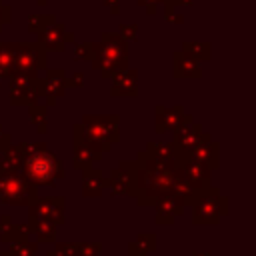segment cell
<instances>
[{
  "mask_svg": "<svg viewBox=\"0 0 256 256\" xmlns=\"http://www.w3.org/2000/svg\"><path fill=\"white\" fill-rule=\"evenodd\" d=\"M134 176H136L134 198L140 206H152L156 198L164 194H172L174 164L158 162L142 150L134 160Z\"/></svg>",
  "mask_w": 256,
  "mask_h": 256,
  "instance_id": "6da1fadb",
  "label": "cell"
},
{
  "mask_svg": "<svg viewBox=\"0 0 256 256\" xmlns=\"http://www.w3.org/2000/svg\"><path fill=\"white\" fill-rule=\"evenodd\" d=\"M22 148V172L38 186H54L66 176L58 156L46 146V142H20Z\"/></svg>",
  "mask_w": 256,
  "mask_h": 256,
  "instance_id": "7a4b0ae2",
  "label": "cell"
},
{
  "mask_svg": "<svg viewBox=\"0 0 256 256\" xmlns=\"http://www.w3.org/2000/svg\"><path fill=\"white\" fill-rule=\"evenodd\" d=\"M130 48L128 42L116 32H102L100 40L94 42V56L90 60L92 68L100 72L102 78H112L116 72L128 68Z\"/></svg>",
  "mask_w": 256,
  "mask_h": 256,
  "instance_id": "3957f363",
  "label": "cell"
},
{
  "mask_svg": "<svg viewBox=\"0 0 256 256\" xmlns=\"http://www.w3.org/2000/svg\"><path fill=\"white\" fill-rule=\"evenodd\" d=\"M74 134L104 154L120 140V118L116 114H84L82 120L74 124Z\"/></svg>",
  "mask_w": 256,
  "mask_h": 256,
  "instance_id": "277c9868",
  "label": "cell"
},
{
  "mask_svg": "<svg viewBox=\"0 0 256 256\" xmlns=\"http://www.w3.org/2000/svg\"><path fill=\"white\" fill-rule=\"evenodd\" d=\"M228 214V198L214 186L204 190L192 204V222L196 226H214Z\"/></svg>",
  "mask_w": 256,
  "mask_h": 256,
  "instance_id": "5b68a950",
  "label": "cell"
},
{
  "mask_svg": "<svg viewBox=\"0 0 256 256\" xmlns=\"http://www.w3.org/2000/svg\"><path fill=\"white\" fill-rule=\"evenodd\" d=\"M38 200L36 186L24 176V172L0 174V202L10 206H30Z\"/></svg>",
  "mask_w": 256,
  "mask_h": 256,
  "instance_id": "8992f818",
  "label": "cell"
},
{
  "mask_svg": "<svg viewBox=\"0 0 256 256\" xmlns=\"http://www.w3.org/2000/svg\"><path fill=\"white\" fill-rule=\"evenodd\" d=\"M46 70V50L40 42H14V68L12 74L38 76Z\"/></svg>",
  "mask_w": 256,
  "mask_h": 256,
  "instance_id": "52a82bcc",
  "label": "cell"
},
{
  "mask_svg": "<svg viewBox=\"0 0 256 256\" xmlns=\"http://www.w3.org/2000/svg\"><path fill=\"white\" fill-rule=\"evenodd\" d=\"M174 168L196 194H202L204 190H208L212 186V170L208 166L188 158L186 154H176Z\"/></svg>",
  "mask_w": 256,
  "mask_h": 256,
  "instance_id": "ba28073f",
  "label": "cell"
},
{
  "mask_svg": "<svg viewBox=\"0 0 256 256\" xmlns=\"http://www.w3.org/2000/svg\"><path fill=\"white\" fill-rule=\"evenodd\" d=\"M8 92L12 106H34L40 100V76L12 74L8 78Z\"/></svg>",
  "mask_w": 256,
  "mask_h": 256,
  "instance_id": "9c48e42d",
  "label": "cell"
},
{
  "mask_svg": "<svg viewBox=\"0 0 256 256\" xmlns=\"http://www.w3.org/2000/svg\"><path fill=\"white\" fill-rule=\"evenodd\" d=\"M28 218L46 220L54 226H60L66 222V200L62 196H38V200L28 206Z\"/></svg>",
  "mask_w": 256,
  "mask_h": 256,
  "instance_id": "30bf717a",
  "label": "cell"
},
{
  "mask_svg": "<svg viewBox=\"0 0 256 256\" xmlns=\"http://www.w3.org/2000/svg\"><path fill=\"white\" fill-rule=\"evenodd\" d=\"M106 188L112 196H134L136 192V176H134V160H122L118 168H112L106 178Z\"/></svg>",
  "mask_w": 256,
  "mask_h": 256,
  "instance_id": "8fae6325",
  "label": "cell"
},
{
  "mask_svg": "<svg viewBox=\"0 0 256 256\" xmlns=\"http://www.w3.org/2000/svg\"><path fill=\"white\" fill-rule=\"evenodd\" d=\"M68 76L64 70L60 68H50L46 70L44 78H40V98L46 100V106H54L58 102V98L64 96L68 84H66Z\"/></svg>",
  "mask_w": 256,
  "mask_h": 256,
  "instance_id": "7c38bea8",
  "label": "cell"
},
{
  "mask_svg": "<svg viewBox=\"0 0 256 256\" xmlns=\"http://www.w3.org/2000/svg\"><path fill=\"white\" fill-rule=\"evenodd\" d=\"M208 132L202 130V126L198 122H194V118L190 116L188 120H184L176 130H174V140H172V146L176 150V154H184V152H190Z\"/></svg>",
  "mask_w": 256,
  "mask_h": 256,
  "instance_id": "4fadbf2b",
  "label": "cell"
},
{
  "mask_svg": "<svg viewBox=\"0 0 256 256\" xmlns=\"http://www.w3.org/2000/svg\"><path fill=\"white\" fill-rule=\"evenodd\" d=\"M40 46L46 50V52H62L66 48V44L74 42V34L66 30V26L62 22H52L48 28H44L40 34H38V40Z\"/></svg>",
  "mask_w": 256,
  "mask_h": 256,
  "instance_id": "5bb4252c",
  "label": "cell"
},
{
  "mask_svg": "<svg viewBox=\"0 0 256 256\" xmlns=\"http://www.w3.org/2000/svg\"><path fill=\"white\" fill-rule=\"evenodd\" d=\"M190 114L184 112V106H156L154 108V130L158 134L176 130L184 120H188Z\"/></svg>",
  "mask_w": 256,
  "mask_h": 256,
  "instance_id": "9a60e30c",
  "label": "cell"
},
{
  "mask_svg": "<svg viewBox=\"0 0 256 256\" xmlns=\"http://www.w3.org/2000/svg\"><path fill=\"white\" fill-rule=\"evenodd\" d=\"M152 206L156 210V224H164V226H170L176 220V216L184 214V208H186L184 200L176 194H164L156 198Z\"/></svg>",
  "mask_w": 256,
  "mask_h": 256,
  "instance_id": "2e32d148",
  "label": "cell"
},
{
  "mask_svg": "<svg viewBox=\"0 0 256 256\" xmlns=\"http://www.w3.org/2000/svg\"><path fill=\"white\" fill-rule=\"evenodd\" d=\"M184 154L188 158L208 166L210 170H216L220 166V146H218V142H214L210 138V134H206L190 152H184Z\"/></svg>",
  "mask_w": 256,
  "mask_h": 256,
  "instance_id": "e0dca14e",
  "label": "cell"
},
{
  "mask_svg": "<svg viewBox=\"0 0 256 256\" xmlns=\"http://www.w3.org/2000/svg\"><path fill=\"white\" fill-rule=\"evenodd\" d=\"M138 94V70L126 68L112 76L110 96L114 98H134Z\"/></svg>",
  "mask_w": 256,
  "mask_h": 256,
  "instance_id": "ac0fdd59",
  "label": "cell"
},
{
  "mask_svg": "<svg viewBox=\"0 0 256 256\" xmlns=\"http://www.w3.org/2000/svg\"><path fill=\"white\" fill-rule=\"evenodd\" d=\"M100 152L90 146L88 142H84L78 134H74V146H72V164L76 170H84V168H90L94 166V162L100 160Z\"/></svg>",
  "mask_w": 256,
  "mask_h": 256,
  "instance_id": "d6986e66",
  "label": "cell"
},
{
  "mask_svg": "<svg viewBox=\"0 0 256 256\" xmlns=\"http://www.w3.org/2000/svg\"><path fill=\"white\" fill-rule=\"evenodd\" d=\"M172 74H174V78H200L202 76V68H200V64L194 60V58H190V56H186L182 50H178V52H174L172 54Z\"/></svg>",
  "mask_w": 256,
  "mask_h": 256,
  "instance_id": "ffe728a7",
  "label": "cell"
},
{
  "mask_svg": "<svg viewBox=\"0 0 256 256\" xmlns=\"http://www.w3.org/2000/svg\"><path fill=\"white\" fill-rule=\"evenodd\" d=\"M104 188H106V178L102 176V170H98L96 166L82 170V196L84 198H96L104 192Z\"/></svg>",
  "mask_w": 256,
  "mask_h": 256,
  "instance_id": "44dd1931",
  "label": "cell"
},
{
  "mask_svg": "<svg viewBox=\"0 0 256 256\" xmlns=\"http://www.w3.org/2000/svg\"><path fill=\"white\" fill-rule=\"evenodd\" d=\"M22 170V148L20 144H10L0 154V174L20 172Z\"/></svg>",
  "mask_w": 256,
  "mask_h": 256,
  "instance_id": "7402d4cb",
  "label": "cell"
},
{
  "mask_svg": "<svg viewBox=\"0 0 256 256\" xmlns=\"http://www.w3.org/2000/svg\"><path fill=\"white\" fill-rule=\"evenodd\" d=\"M28 232L34 234L36 242H48L54 244L56 242V228L54 224L46 222V220H38V218H28Z\"/></svg>",
  "mask_w": 256,
  "mask_h": 256,
  "instance_id": "603a6c76",
  "label": "cell"
},
{
  "mask_svg": "<svg viewBox=\"0 0 256 256\" xmlns=\"http://www.w3.org/2000/svg\"><path fill=\"white\" fill-rule=\"evenodd\" d=\"M144 152L148 156H152L154 160L164 162V164H174L176 162V150H174L172 142H148Z\"/></svg>",
  "mask_w": 256,
  "mask_h": 256,
  "instance_id": "cb8c5ba5",
  "label": "cell"
},
{
  "mask_svg": "<svg viewBox=\"0 0 256 256\" xmlns=\"http://www.w3.org/2000/svg\"><path fill=\"white\" fill-rule=\"evenodd\" d=\"M14 68V42H0V78L8 80Z\"/></svg>",
  "mask_w": 256,
  "mask_h": 256,
  "instance_id": "d4e9b609",
  "label": "cell"
},
{
  "mask_svg": "<svg viewBox=\"0 0 256 256\" xmlns=\"http://www.w3.org/2000/svg\"><path fill=\"white\" fill-rule=\"evenodd\" d=\"M180 50L186 56L194 58L196 62H206V60H210V54H212L210 42H184Z\"/></svg>",
  "mask_w": 256,
  "mask_h": 256,
  "instance_id": "484cf974",
  "label": "cell"
},
{
  "mask_svg": "<svg viewBox=\"0 0 256 256\" xmlns=\"http://www.w3.org/2000/svg\"><path fill=\"white\" fill-rule=\"evenodd\" d=\"M28 118L34 124L38 134H46V130H48V106L46 104L28 106Z\"/></svg>",
  "mask_w": 256,
  "mask_h": 256,
  "instance_id": "4316f807",
  "label": "cell"
},
{
  "mask_svg": "<svg viewBox=\"0 0 256 256\" xmlns=\"http://www.w3.org/2000/svg\"><path fill=\"white\" fill-rule=\"evenodd\" d=\"M0 238H2V242L12 244V242H18V240H28L30 232H28L26 224H10L8 228H4L0 232Z\"/></svg>",
  "mask_w": 256,
  "mask_h": 256,
  "instance_id": "83f0119b",
  "label": "cell"
},
{
  "mask_svg": "<svg viewBox=\"0 0 256 256\" xmlns=\"http://www.w3.org/2000/svg\"><path fill=\"white\" fill-rule=\"evenodd\" d=\"M52 22H56V16L54 14H30L28 16V32H32V34L38 36Z\"/></svg>",
  "mask_w": 256,
  "mask_h": 256,
  "instance_id": "f1b7e54d",
  "label": "cell"
},
{
  "mask_svg": "<svg viewBox=\"0 0 256 256\" xmlns=\"http://www.w3.org/2000/svg\"><path fill=\"white\" fill-rule=\"evenodd\" d=\"M36 250H38V242H32V240L28 238V240L12 242L8 252H10L12 256H36Z\"/></svg>",
  "mask_w": 256,
  "mask_h": 256,
  "instance_id": "f546056e",
  "label": "cell"
},
{
  "mask_svg": "<svg viewBox=\"0 0 256 256\" xmlns=\"http://www.w3.org/2000/svg\"><path fill=\"white\" fill-rule=\"evenodd\" d=\"M100 252H102L100 242H76L74 256H100Z\"/></svg>",
  "mask_w": 256,
  "mask_h": 256,
  "instance_id": "4dcf8cb0",
  "label": "cell"
},
{
  "mask_svg": "<svg viewBox=\"0 0 256 256\" xmlns=\"http://www.w3.org/2000/svg\"><path fill=\"white\" fill-rule=\"evenodd\" d=\"M94 56V42H80L74 46V58L76 60H92Z\"/></svg>",
  "mask_w": 256,
  "mask_h": 256,
  "instance_id": "1f68e13d",
  "label": "cell"
},
{
  "mask_svg": "<svg viewBox=\"0 0 256 256\" xmlns=\"http://www.w3.org/2000/svg\"><path fill=\"white\" fill-rule=\"evenodd\" d=\"M140 248H144L146 252H154L156 250V234L154 232H140L134 240Z\"/></svg>",
  "mask_w": 256,
  "mask_h": 256,
  "instance_id": "d6a6232c",
  "label": "cell"
},
{
  "mask_svg": "<svg viewBox=\"0 0 256 256\" xmlns=\"http://www.w3.org/2000/svg\"><path fill=\"white\" fill-rule=\"evenodd\" d=\"M52 252L56 256H74L76 254V242H56Z\"/></svg>",
  "mask_w": 256,
  "mask_h": 256,
  "instance_id": "836d02e7",
  "label": "cell"
},
{
  "mask_svg": "<svg viewBox=\"0 0 256 256\" xmlns=\"http://www.w3.org/2000/svg\"><path fill=\"white\" fill-rule=\"evenodd\" d=\"M118 30H120L118 34H120L126 42H134V40L138 38V26H136V24H120Z\"/></svg>",
  "mask_w": 256,
  "mask_h": 256,
  "instance_id": "e575fe53",
  "label": "cell"
},
{
  "mask_svg": "<svg viewBox=\"0 0 256 256\" xmlns=\"http://www.w3.org/2000/svg\"><path fill=\"white\" fill-rule=\"evenodd\" d=\"M66 84H68V88H82L84 86V74L82 72H74L72 76H68Z\"/></svg>",
  "mask_w": 256,
  "mask_h": 256,
  "instance_id": "d590c367",
  "label": "cell"
},
{
  "mask_svg": "<svg viewBox=\"0 0 256 256\" xmlns=\"http://www.w3.org/2000/svg\"><path fill=\"white\" fill-rule=\"evenodd\" d=\"M10 144H12V136H10V134L4 130V126L0 124V154H2Z\"/></svg>",
  "mask_w": 256,
  "mask_h": 256,
  "instance_id": "8d00e7d4",
  "label": "cell"
},
{
  "mask_svg": "<svg viewBox=\"0 0 256 256\" xmlns=\"http://www.w3.org/2000/svg\"><path fill=\"white\" fill-rule=\"evenodd\" d=\"M10 6H6L2 0H0V32H2V26L10 22Z\"/></svg>",
  "mask_w": 256,
  "mask_h": 256,
  "instance_id": "74e56055",
  "label": "cell"
},
{
  "mask_svg": "<svg viewBox=\"0 0 256 256\" xmlns=\"http://www.w3.org/2000/svg\"><path fill=\"white\" fill-rule=\"evenodd\" d=\"M128 256H148V252L144 248H140L136 242H130L128 244Z\"/></svg>",
  "mask_w": 256,
  "mask_h": 256,
  "instance_id": "f35d334b",
  "label": "cell"
},
{
  "mask_svg": "<svg viewBox=\"0 0 256 256\" xmlns=\"http://www.w3.org/2000/svg\"><path fill=\"white\" fill-rule=\"evenodd\" d=\"M104 2V6H108V10H110V14H120V0H102Z\"/></svg>",
  "mask_w": 256,
  "mask_h": 256,
  "instance_id": "ab89813d",
  "label": "cell"
},
{
  "mask_svg": "<svg viewBox=\"0 0 256 256\" xmlns=\"http://www.w3.org/2000/svg\"><path fill=\"white\" fill-rule=\"evenodd\" d=\"M10 224H12V218H10L8 214H2V216H0V232H2L4 228H8Z\"/></svg>",
  "mask_w": 256,
  "mask_h": 256,
  "instance_id": "60d3db41",
  "label": "cell"
},
{
  "mask_svg": "<svg viewBox=\"0 0 256 256\" xmlns=\"http://www.w3.org/2000/svg\"><path fill=\"white\" fill-rule=\"evenodd\" d=\"M176 6H192V0H176Z\"/></svg>",
  "mask_w": 256,
  "mask_h": 256,
  "instance_id": "b9f144b4",
  "label": "cell"
},
{
  "mask_svg": "<svg viewBox=\"0 0 256 256\" xmlns=\"http://www.w3.org/2000/svg\"><path fill=\"white\" fill-rule=\"evenodd\" d=\"M192 256H212V254H210L208 250H198V252H194Z\"/></svg>",
  "mask_w": 256,
  "mask_h": 256,
  "instance_id": "7bdbcfd3",
  "label": "cell"
},
{
  "mask_svg": "<svg viewBox=\"0 0 256 256\" xmlns=\"http://www.w3.org/2000/svg\"><path fill=\"white\" fill-rule=\"evenodd\" d=\"M46 2H48V0H36L38 6H46Z\"/></svg>",
  "mask_w": 256,
  "mask_h": 256,
  "instance_id": "ee69618b",
  "label": "cell"
},
{
  "mask_svg": "<svg viewBox=\"0 0 256 256\" xmlns=\"http://www.w3.org/2000/svg\"><path fill=\"white\" fill-rule=\"evenodd\" d=\"M0 256H12L8 250H0Z\"/></svg>",
  "mask_w": 256,
  "mask_h": 256,
  "instance_id": "f6af8a7d",
  "label": "cell"
},
{
  "mask_svg": "<svg viewBox=\"0 0 256 256\" xmlns=\"http://www.w3.org/2000/svg\"><path fill=\"white\" fill-rule=\"evenodd\" d=\"M46 256H56V254H54L52 250H48V252H46Z\"/></svg>",
  "mask_w": 256,
  "mask_h": 256,
  "instance_id": "bcb514c9",
  "label": "cell"
},
{
  "mask_svg": "<svg viewBox=\"0 0 256 256\" xmlns=\"http://www.w3.org/2000/svg\"><path fill=\"white\" fill-rule=\"evenodd\" d=\"M0 84H2V78H0Z\"/></svg>",
  "mask_w": 256,
  "mask_h": 256,
  "instance_id": "7dc6e473",
  "label": "cell"
}]
</instances>
